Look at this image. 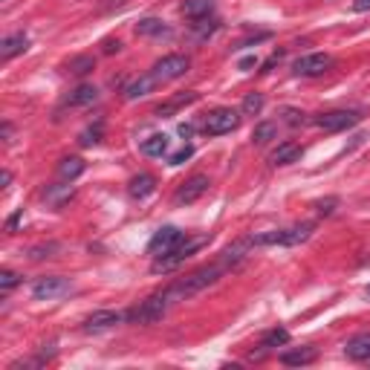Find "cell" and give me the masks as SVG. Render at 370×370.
Returning <instances> with one entry per match:
<instances>
[{
	"label": "cell",
	"instance_id": "1",
	"mask_svg": "<svg viewBox=\"0 0 370 370\" xmlns=\"http://www.w3.org/2000/svg\"><path fill=\"white\" fill-rule=\"evenodd\" d=\"M315 226L312 223H298L290 229H275V231H264V235H252L255 246H298L312 238Z\"/></svg>",
	"mask_w": 370,
	"mask_h": 370
},
{
	"label": "cell",
	"instance_id": "2",
	"mask_svg": "<svg viewBox=\"0 0 370 370\" xmlns=\"http://www.w3.org/2000/svg\"><path fill=\"white\" fill-rule=\"evenodd\" d=\"M209 243V235H200V238H185L176 249H171L168 255H159L157 260H154V272H174V269H180L185 260L191 257V255H197L203 246Z\"/></svg>",
	"mask_w": 370,
	"mask_h": 370
},
{
	"label": "cell",
	"instance_id": "3",
	"mask_svg": "<svg viewBox=\"0 0 370 370\" xmlns=\"http://www.w3.org/2000/svg\"><path fill=\"white\" fill-rule=\"evenodd\" d=\"M240 119L243 113L235 111V107H217V111H211L209 116H205L203 122V130L209 136H223V133H231L240 128Z\"/></svg>",
	"mask_w": 370,
	"mask_h": 370
},
{
	"label": "cell",
	"instance_id": "4",
	"mask_svg": "<svg viewBox=\"0 0 370 370\" xmlns=\"http://www.w3.org/2000/svg\"><path fill=\"white\" fill-rule=\"evenodd\" d=\"M188 67H191V58L188 56H183V52H171V56L159 58L154 64L150 76H154L159 84H168V81H174V78H183L188 73Z\"/></svg>",
	"mask_w": 370,
	"mask_h": 370
},
{
	"label": "cell",
	"instance_id": "5",
	"mask_svg": "<svg viewBox=\"0 0 370 370\" xmlns=\"http://www.w3.org/2000/svg\"><path fill=\"white\" fill-rule=\"evenodd\" d=\"M362 122V113L359 111H327V113H319L315 116V125L327 133H336V130H347L353 125Z\"/></svg>",
	"mask_w": 370,
	"mask_h": 370
},
{
	"label": "cell",
	"instance_id": "6",
	"mask_svg": "<svg viewBox=\"0 0 370 370\" xmlns=\"http://www.w3.org/2000/svg\"><path fill=\"white\" fill-rule=\"evenodd\" d=\"M73 290L70 278H61V275H49V278H38L32 284V298L35 301H52V298H61Z\"/></svg>",
	"mask_w": 370,
	"mask_h": 370
},
{
	"label": "cell",
	"instance_id": "7",
	"mask_svg": "<svg viewBox=\"0 0 370 370\" xmlns=\"http://www.w3.org/2000/svg\"><path fill=\"white\" fill-rule=\"evenodd\" d=\"M330 67H333L330 56H324V52H310V56H301L292 64V73L301 78H315V76H324Z\"/></svg>",
	"mask_w": 370,
	"mask_h": 370
},
{
	"label": "cell",
	"instance_id": "8",
	"mask_svg": "<svg viewBox=\"0 0 370 370\" xmlns=\"http://www.w3.org/2000/svg\"><path fill=\"white\" fill-rule=\"evenodd\" d=\"M185 240V235L176 226H162V229H157V235L150 238V243H148V252L154 255V257H159V255H168L171 249H176Z\"/></svg>",
	"mask_w": 370,
	"mask_h": 370
},
{
	"label": "cell",
	"instance_id": "9",
	"mask_svg": "<svg viewBox=\"0 0 370 370\" xmlns=\"http://www.w3.org/2000/svg\"><path fill=\"white\" fill-rule=\"evenodd\" d=\"M211 180L205 174H194V176H188V180L176 188V194H174V205H191V203H197L205 191H209Z\"/></svg>",
	"mask_w": 370,
	"mask_h": 370
},
{
	"label": "cell",
	"instance_id": "10",
	"mask_svg": "<svg viewBox=\"0 0 370 370\" xmlns=\"http://www.w3.org/2000/svg\"><path fill=\"white\" fill-rule=\"evenodd\" d=\"M128 319V312H116V310H99L84 319V333H104V330H113L122 321Z\"/></svg>",
	"mask_w": 370,
	"mask_h": 370
},
{
	"label": "cell",
	"instance_id": "11",
	"mask_svg": "<svg viewBox=\"0 0 370 370\" xmlns=\"http://www.w3.org/2000/svg\"><path fill=\"white\" fill-rule=\"evenodd\" d=\"M315 359H319V350H315L312 345L292 347V350L281 353V365H286V367H304V365H312Z\"/></svg>",
	"mask_w": 370,
	"mask_h": 370
},
{
	"label": "cell",
	"instance_id": "12",
	"mask_svg": "<svg viewBox=\"0 0 370 370\" xmlns=\"http://www.w3.org/2000/svg\"><path fill=\"white\" fill-rule=\"evenodd\" d=\"M345 356L353 359V362H370V333L353 336L345 345Z\"/></svg>",
	"mask_w": 370,
	"mask_h": 370
},
{
	"label": "cell",
	"instance_id": "13",
	"mask_svg": "<svg viewBox=\"0 0 370 370\" xmlns=\"http://www.w3.org/2000/svg\"><path fill=\"white\" fill-rule=\"evenodd\" d=\"M99 102V87L95 84H78L70 95H67V107H87V104H95Z\"/></svg>",
	"mask_w": 370,
	"mask_h": 370
},
{
	"label": "cell",
	"instance_id": "14",
	"mask_svg": "<svg viewBox=\"0 0 370 370\" xmlns=\"http://www.w3.org/2000/svg\"><path fill=\"white\" fill-rule=\"evenodd\" d=\"M26 49H30V38H26L23 32H15V35L3 38V44H0V58L12 61V58L21 56V52H26Z\"/></svg>",
	"mask_w": 370,
	"mask_h": 370
},
{
	"label": "cell",
	"instance_id": "15",
	"mask_svg": "<svg viewBox=\"0 0 370 370\" xmlns=\"http://www.w3.org/2000/svg\"><path fill=\"white\" fill-rule=\"evenodd\" d=\"M301 145L298 142H284V145H278L275 150H272V157H269V162L272 165H292V162H298L301 159Z\"/></svg>",
	"mask_w": 370,
	"mask_h": 370
},
{
	"label": "cell",
	"instance_id": "16",
	"mask_svg": "<svg viewBox=\"0 0 370 370\" xmlns=\"http://www.w3.org/2000/svg\"><path fill=\"white\" fill-rule=\"evenodd\" d=\"M157 191V180H154V174H136L133 180H130V185H128V194L133 197V200H145V197H150Z\"/></svg>",
	"mask_w": 370,
	"mask_h": 370
},
{
	"label": "cell",
	"instance_id": "17",
	"mask_svg": "<svg viewBox=\"0 0 370 370\" xmlns=\"http://www.w3.org/2000/svg\"><path fill=\"white\" fill-rule=\"evenodd\" d=\"M154 87H159V81L154 78V76H139V78H136V81H130V84L125 87V99L128 102H136V99H145V95L150 93V90H154Z\"/></svg>",
	"mask_w": 370,
	"mask_h": 370
},
{
	"label": "cell",
	"instance_id": "18",
	"mask_svg": "<svg viewBox=\"0 0 370 370\" xmlns=\"http://www.w3.org/2000/svg\"><path fill=\"white\" fill-rule=\"evenodd\" d=\"M136 35H145V38H162V35H171V26L159 18H142L136 23Z\"/></svg>",
	"mask_w": 370,
	"mask_h": 370
},
{
	"label": "cell",
	"instance_id": "19",
	"mask_svg": "<svg viewBox=\"0 0 370 370\" xmlns=\"http://www.w3.org/2000/svg\"><path fill=\"white\" fill-rule=\"evenodd\" d=\"M84 159L81 157H64L61 162H58V180H64V183H73L76 176H81L84 174Z\"/></svg>",
	"mask_w": 370,
	"mask_h": 370
},
{
	"label": "cell",
	"instance_id": "20",
	"mask_svg": "<svg viewBox=\"0 0 370 370\" xmlns=\"http://www.w3.org/2000/svg\"><path fill=\"white\" fill-rule=\"evenodd\" d=\"M214 12V0H183V15L197 21V18H209Z\"/></svg>",
	"mask_w": 370,
	"mask_h": 370
},
{
	"label": "cell",
	"instance_id": "21",
	"mask_svg": "<svg viewBox=\"0 0 370 370\" xmlns=\"http://www.w3.org/2000/svg\"><path fill=\"white\" fill-rule=\"evenodd\" d=\"M168 136L165 133H154V136H148V139L142 142V154L145 157H165L168 154Z\"/></svg>",
	"mask_w": 370,
	"mask_h": 370
},
{
	"label": "cell",
	"instance_id": "22",
	"mask_svg": "<svg viewBox=\"0 0 370 370\" xmlns=\"http://www.w3.org/2000/svg\"><path fill=\"white\" fill-rule=\"evenodd\" d=\"M200 99L197 93H180V95H174L171 102H165V104H159L157 107V116H171V113H176L180 107H185V104H194Z\"/></svg>",
	"mask_w": 370,
	"mask_h": 370
},
{
	"label": "cell",
	"instance_id": "23",
	"mask_svg": "<svg viewBox=\"0 0 370 370\" xmlns=\"http://www.w3.org/2000/svg\"><path fill=\"white\" fill-rule=\"evenodd\" d=\"M290 341V333L284 330V327H275V330H269L264 338H260V353H257V359L264 356L266 350H272V347H281V345H286Z\"/></svg>",
	"mask_w": 370,
	"mask_h": 370
},
{
	"label": "cell",
	"instance_id": "24",
	"mask_svg": "<svg viewBox=\"0 0 370 370\" xmlns=\"http://www.w3.org/2000/svg\"><path fill=\"white\" fill-rule=\"evenodd\" d=\"M102 139H104V122L99 119L95 125H87L84 130H81L78 145H81V148H93V145H99Z\"/></svg>",
	"mask_w": 370,
	"mask_h": 370
},
{
	"label": "cell",
	"instance_id": "25",
	"mask_svg": "<svg viewBox=\"0 0 370 370\" xmlns=\"http://www.w3.org/2000/svg\"><path fill=\"white\" fill-rule=\"evenodd\" d=\"M217 30H220V21H217V18H197L194 23H191V32H194L197 41H205L209 35H214Z\"/></svg>",
	"mask_w": 370,
	"mask_h": 370
},
{
	"label": "cell",
	"instance_id": "26",
	"mask_svg": "<svg viewBox=\"0 0 370 370\" xmlns=\"http://www.w3.org/2000/svg\"><path fill=\"white\" fill-rule=\"evenodd\" d=\"M278 136V125L275 122H260V125L252 130V142L255 145H266V142H272Z\"/></svg>",
	"mask_w": 370,
	"mask_h": 370
},
{
	"label": "cell",
	"instance_id": "27",
	"mask_svg": "<svg viewBox=\"0 0 370 370\" xmlns=\"http://www.w3.org/2000/svg\"><path fill=\"white\" fill-rule=\"evenodd\" d=\"M44 197L49 200L52 209H61L64 203H70V200H73V185H61V188L52 185V188H47V194H44Z\"/></svg>",
	"mask_w": 370,
	"mask_h": 370
},
{
	"label": "cell",
	"instance_id": "28",
	"mask_svg": "<svg viewBox=\"0 0 370 370\" xmlns=\"http://www.w3.org/2000/svg\"><path fill=\"white\" fill-rule=\"evenodd\" d=\"M264 104H266L264 93H249V95L243 99V104H240V113H243V116H257L260 111H264Z\"/></svg>",
	"mask_w": 370,
	"mask_h": 370
},
{
	"label": "cell",
	"instance_id": "29",
	"mask_svg": "<svg viewBox=\"0 0 370 370\" xmlns=\"http://www.w3.org/2000/svg\"><path fill=\"white\" fill-rule=\"evenodd\" d=\"M67 70H70L73 76H87V73L95 70V58H93V56H76Z\"/></svg>",
	"mask_w": 370,
	"mask_h": 370
},
{
	"label": "cell",
	"instance_id": "30",
	"mask_svg": "<svg viewBox=\"0 0 370 370\" xmlns=\"http://www.w3.org/2000/svg\"><path fill=\"white\" fill-rule=\"evenodd\" d=\"M18 284H21V275H18V272H12V269H0V292L15 290Z\"/></svg>",
	"mask_w": 370,
	"mask_h": 370
},
{
	"label": "cell",
	"instance_id": "31",
	"mask_svg": "<svg viewBox=\"0 0 370 370\" xmlns=\"http://www.w3.org/2000/svg\"><path fill=\"white\" fill-rule=\"evenodd\" d=\"M281 116H284L286 125H292V128H298V125H304V122H307V119H304V113L295 111V107H284Z\"/></svg>",
	"mask_w": 370,
	"mask_h": 370
},
{
	"label": "cell",
	"instance_id": "32",
	"mask_svg": "<svg viewBox=\"0 0 370 370\" xmlns=\"http://www.w3.org/2000/svg\"><path fill=\"white\" fill-rule=\"evenodd\" d=\"M191 157H194V148H191V145H183L180 150H176V154L168 157V165H183V162L191 159Z\"/></svg>",
	"mask_w": 370,
	"mask_h": 370
},
{
	"label": "cell",
	"instance_id": "33",
	"mask_svg": "<svg viewBox=\"0 0 370 370\" xmlns=\"http://www.w3.org/2000/svg\"><path fill=\"white\" fill-rule=\"evenodd\" d=\"M56 249H58L56 243H47V246H35V249H30V257H35V260H38V257H52L49 252H56Z\"/></svg>",
	"mask_w": 370,
	"mask_h": 370
},
{
	"label": "cell",
	"instance_id": "34",
	"mask_svg": "<svg viewBox=\"0 0 370 370\" xmlns=\"http://www.w3.org/2000/svg\"><path fill=\"white\" fill-rule=\"evenodd\" d=\"M102 49H104V56H113V52L122 49V41H119V38H107L104 44H102Z\"/></svg>",
	"mask_w": 370,
	"mask_h": 370
},
{
	"label": "cell",
	"instance_id": "35",
	"mask_svg": "<svg viewBox=\"0 0 370 370\" xmlns=\"http://www.w3.org/2000/svg\"><path fill=\"white\" fill-rule=\"evenodd\" d=\"M333 205H338V200H336V197H330V200L319 203V205H315V209H319V214H333Z\"/></svg>",
	"mask_w": 370,
	"mask_h": 370
},
{
	"label": "cell",
	"instance_id": "36",
	"mask_svg": "<svg viewBox=\"0 0 370 370\" xmlns=\"http://www.w3.org/2000/svg\"><path fill=\"white\" fill-rule=\"evenodd\" d=\"M353 9H356V12H365V9H370V0H353Z\"/></svg>",
	"mask_w": 370,
	"mask_h": 370
},
{
	"label": "cell",
	"instance_id": "37",
	"mask_svg": "<svg viewBox=\"0 0 370 370\" xmlns=\"http://www.w3.org/2000/svg\"><path fill=\"white\" fill-rule=\"evenodd\" d=\"M180 136H183V139H191V136H194V128H191V125H180Z\"/></svg>",
	"mask_w": 370,
	"mask_h": 370
},
{
	"label": "cell",
	"instance_id": "38",
	"mask_svg": "<svg viewBox=\"0 0 370 370\" xmlns=\"http://www.w3.org/2000/svg\"><path fill=\"white\" fill-rule=\"evenodd\" d=\"M0 183H3V188H9V183H12V174H9V171H3V176H0Z\"/></svg>",
	"mask_w": 370,
	"mask_h": 370
},
{
	"label": "cell",
	"instance_id": "39",
	"mask_svg": "<svg viewBox=\"0 0 370 370\" xmlns=\"http://www.w3.org/2000/svg\"><path fill=\"white\" fill-rule=\"evenodd\" d=\"M9 136H12V125H9V122H3V139L9 142Z\"/></svg>",
	"mask_w": 370,
	"mask_h": 370
},
{
	"label": "cell",
	"instance_id": "40",
	"mask_svg": "<svg viewBox=\"0 0 370 370\" xmlns=\"http://www.w3.org/2000/svg\"><path fill=\"white\" fill-rule=\"evenodd\" d=\"M367 295H370V286H367Z\"/></svg>",
	"mask_w": 370,
	"mask_h": 370
}]
</instances>
